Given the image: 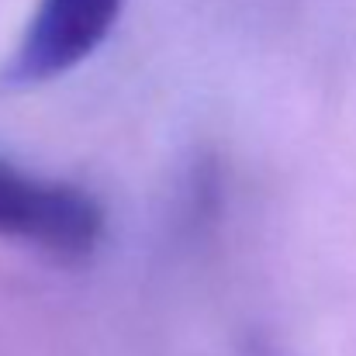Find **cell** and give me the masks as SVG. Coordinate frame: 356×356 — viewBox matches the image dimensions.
<instances>
[{
    "mask_svg": "<svg viewBox=\"0 0 356 356\" xmlns=\"http://www.w3.org/2000/svg\"><path fill=\"white\" fill-rule=\"evenodd\" d=\"M108 232L101 201L66 180L31 177L0 159V238L59 263H87Z\"/></svg>",
    "mask_w": 356,
    "mask_h": 356,
    "instance_id": "6da1fadb",
    "label": "cell"
},
{
    "mask_svg": "<svg viewBox=\"0 0 356 356\" xmlns=\"http://www.w3.org/2000/svg\"><path fill=\"white\" fill-rule=\"evenodd\" d=\"M124 0H38L17 49L0 70L7 87L49 83L97 52Z\"/></svg>",
    "mask_w": 356,
    "mask_h": 356,
    "instance_id": "7a4b0ae2",
    "label": "cell"
},
{
    "mask_svg": "<svg viewBox=\"0 0 356 356\" xmlns=\"http://www.w3.org/2000/svg\"><path fill=\"white\" fill-rule=\"evenodd\" d=\"M238 356H277V353H273L266 343H259V339H249V343L242 346V353H238Z\"/></svg>",
    "mask_w": 356,
    "mask_h": 356,
    "instance_id": "3957f363",
    "label": "cell"
}]
</instances>
